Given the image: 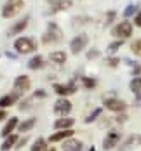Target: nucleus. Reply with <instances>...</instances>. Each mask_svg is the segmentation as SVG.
<instances>
[{"label":"nucleus","instance_id":"27","mask_svg":"<svg viewBox=\"0 0 141 151\" xmlns=\"http://www.w3.org/2000/svg\"><path fill=\"white\" fill-rule=\"evenodd\" d=\"M99 115H101V108H96L93 113H91V115L85 118V123H91V122H94L96 118H98V116H99Z\"/></svg>","mask_w":141,"mask_h":151},{"label":"nucleus","instance_id":"28","mask_svg":"<svg viewBox=\"0 0 141 151\" xmlns=\"http://www.w3.org/2000/svg\"><path fill=\"white\" fill-rule=\"evenodd\" d=\"M138 12V5H127V9L124 11V16L125 17H131V16H134Z\"/></svg>","mask_w":141,"mask_h":151},{"label":"nucleus","instance_id":"9","mask_svg":"<svg viewBox=\"0 0 141 151\" xmlns=\"http://www.w3.org/2000/svg\"><path fill=\"white\" fill-rule=\"evenodd\" d=\"M105 108L110 109V111L120 113V111L125 109V103L122 101V99H117V97H108V99H105Z\"/></svg>","mask_w":141,"mask_h":151},{"label":"nucleus","instance_id":"38","mask_svg":"<svg viewBox=\"0 0 141 151\" xmlns=\"http://www.w3.org/2000/svg\"><path fill=\"white\" fill-rule=\"evenodd\" d=\"M46 151H56V150H54V148H47Z\"/></svg>","mask_w":141,"mask_h":151},{"label":"nucleus","instance_id":"34","mask_svg":"<svg viewBox=\"0 0 141 151\" xmlns=\"http://www.w3.org/2000/svg\"><path fill=\"white\" fill-rule=\"evenodd\" d=\"M99 56V50H89L87 52V59H93V58H98Z\"/></svg>","mask_w":141,"mask_h":151},{"label":"nucleus","instance_id":"35","mask_svg":"<svg viewBox=\"0 0 141 151\" xmlns=\"http://www.w3.org/2000/svg\"><path fill=\"white\" fill-rule=\"evenodd\" d=\"M26 142H28V139H26V137H23V139H17V142H16L17 146H16V148H23Z\"/></svg>","mask_w":141,"mask_h":151},{"label":"nucleus","instance_id":"30","mask_svg":"<svg viewBox=\"0 0 141 151\" xmlns=\"http://www.w3.org/2000/svg\"><path fill=\"white\" fill-rule=\"evenodd\" d=\"M113 19H115V12H113V11H110L108 14H106V21H105V24H111V23H113Z\"/></svg>","mask_w":141,"mask_h":151},{"label":"nucleus","instance_id":"8","mask_svg":"<svg viewBox=\"0 0 141 151\" xmlns=\"http://www.w3.org/2000/svg\"><path fill=\"white\" fill-rule=\"evenodd\" d=\"M119 141H120V132H117V130H110L106 137L103 139V148L105 150H113L117 144H119Z\"/></svg>","mask_w":141,"mask_h":151},{"label":"nucleus","instance_id":"17","mask_svg":"<svg viewBox=\"0 0 141 151\" xmlns=\"http://www.w3.org/2000/svg\"><path fill=\"white\" fill-rule=\"evenodd\" d=\"M73 136V130L72 129H66V130H58V132H54L52 136L49 137V142H59V141H64V139H68V137Z\"/></svg>","mask_w":141,"mask_h":151},{"label":"nucleus","instance_id":"24","mask_svg":"<svg viewBox=\"0 0 141 151\" xmlns=\"http://www.w3.org/2000/svg\"><path fill=\"white\" fill-rule=\"evenodd\" d=\"M80 80H82V83H84V87H85V89H94V87H96V80H94V78H89V76H80Z\"/></svg>","mask_w":141,"mask_h":151},{"label":"nucleus","instance_id":"26","mask_svg":"<svg viewBox=\"0 0 141 151\" xmlns=\"http://www.w3.org/2000/svg\"><path fill=\"white\" fill-rule=\"evenodd\" d=\"M131 50H132L136 56H140V58H141V38H140V40H134V42H132Z\"/></svg>","mask_w":141,"mask_h":151},{"label":"nucleus","instance_id":"14","mask_svg":"<svg viewBox=\"0 0 141 151\" xmlns=\"http://www.w3.org/2000/svg\"><path fill=\"white\" fill-rule=\"evenodd\" d=\"M63 151H80L82 150V142L78 139H73V137H68L63 141V146H61Z\"/></svg>","mask_w":141,"mask_h":151},{"label":"nucleus","instance_id":"4","mask_svg":"<svg viewBox=\"0 0 141 151\" xmlns=\"http://www.w3.org/2000/svg\"><path fill=\"white\" fill-rule=\"evenodd\" d=\"M111 35L117 37L119 40H125V38H129V37L132 35V24H131L129 21H120V23L111 30Z\"/></svg>","mask_w":141,"mask_h":151},{"label":"nucleus","instance_id":"36","mask_svg":"<svg viewBox=\"0 0 141 151\" xmlns=\"http://www.w3.org/2000/svg\"><path fill=\"white\" fill-rule=\"evenodd\" d=\"M5 118H7V111L0 108V122H4V120H5Z\"/></svg>","mask_w":141,"mask_h":151},{"label":"nucleus","instance_id":"32","mask_svg":"<svg viewBox=\"0 0 141 151\" xmlns=\"http://www.w3.org/2000/svg\"><path fill=\"white\" fill-rule=\"evenodd\" d=\"M46 96H47L46 91H42V89H38V91H37L35 94H33V97H38V99H44Z\"/></svg>","mask_w":141,"mask_h":151},{"label":"nucleus","instance_id":"23","mask_svg":"<svg viewBox=\"0 0 141 151\" xmlns=\"http://www.w3.org/2000/svg\"><path fill=\"white\" fill-rule=\"evenodd\" d=\"M46 150H47V141L42 139V137H38L31 146V151H46Z\"/></svg>","mask_w":141,"mask_h":151},{"label":"nucleus","instance_id":"20","mask_svg":"<svg viewBox=\"0 0 141 151\" xmlns=\"http://www.w3.org/2000/svg\"><path fill=\"white\" fill-rule=\"evenodd\" d=\"M49 59L52 63H56V64H64L66 63V54L63 50H54V52L49 54Z\"/></svg>","mask_w":141,"mask_h":151},{"label":"nucleus","instance_id":"13","mask_svg":"<svg viewBox=\"0 0 141 151\" xmlns=\"http://www.w3.org/2000/svg\"><path fill=\"white\" fill-rule=\"evenodd\" d=\"M70 7H72V0H51V14L66 11Z\"/></svg>","mask_w":141,"mask_h":151},{"label":"nucleus","instance_id":"6","mask_svg":"<svg viewBox=\"0 0 141 151\" xmlns=\"http://www.w3.org/2000/svg\"><path fill=\"white\" fill-rule=\"evenodd\" d=\"M52 89H54V92H56L58 96L66 97V96L77 92V83H75V82H70V83H54Z\"/></svg>","mask_w":141,"mask_h":151},{"label":"nucleus","instance_id":"10","mask_svg":"<svg viewBox=\"0 0 141 151\" xmlns=\"http://www.w3.org/2000/svg\"><path fill=\"white\" fill-rule=\"evenodd\" d=\"M19 92L14 91L11 92V94H5V96H2L0 97V108L2 109H5V108H11V106H14L16 103H17V99H19Z\"/></svg>","mask_w":141,"mask_h":151},{"label":"nucleus","instance_id":"11","mask_svg":"<svg viewBox=\"0 0 141 151\" xmlns=\"http://www.w3.org/2000/svg\"><path fill=\"white\" fill-rule=\"evenodd\" d=\"M30 87H31V82H30V78H28L26 75H19L14 80V89L19 92V94L30 91Z\"/></svg>","mask_w":141,"mask_h":151},{"label":"nucleus","instance_id":"21","mask_svg":"<svg viewBox=\"0 0 141 151\" xmlns=\"http://www.w3.org/2000/svg\"><path fill=\"white\" fill-rule=\"evenodd\" d=\"M16 142H17V136H16V134H11V136L5 137V141H4V144L0 146V150H2V151H9V150H12Z\"/></svg>","mask_w":141,"mask_h":151},{"label":"nucleus","instance_id":"19","mask_svg":"<svg viewBox=\"0 0 141 151\" xmlns=\"http://www.w3.org/2000/svg\"><path fill=\"white\" fill-rule=\"evenodd\" d=\"M44 66H46V63H44V58L42 56H33L28 61V68L30 70H42Z\"/></svg>","mask_w":141,"mask_h":151},{"label":"nucleus","instance_id":"18","mask_svg":"<svg viewBox=\"0 0 141 151\" xmlns=\"http://www.w3.org/2000/svg\"><path fill=\"white\" fill-rule=\"evenodd\" d=\"M28 21H30V17L26 16V17H23L21 21H17L16 24L11 26V30H9V35H19L21 31L26 30V26H28Z\"/></svg>","mask_w":141,"mask_h":151},{"label":"nucleus","instance_id":"33","mask_svg":"<svg viewBox=\"0 0 141 151\" xmlns=\"http://www.w3.org/2000/svg\"><path fill=\"white\" fill-rule=\"evenodd\" d=\"M134 24H136V26H140V28H141V9L138 11V14L134 16Z\"/></svg>","mask_w":141,"mask_h":151},{"label":"nucleus","instance_id":"1","mask_svg":"<svg viewBox=\"0 0 141 151\" xmlns=\"http://www.w3.org/2000/svg\"><path fill=\"white\" fill-rule=\"evenodd\" d=\"M14 50L17 54H30L37 50V42L30 37H21L14 42Z\"/></svg>","mask_w":141,"mask_h":151},{"label":"nucleus","instance_id":"2","mask_svg":"<svg viewBox=\"0 0 141 151\" xmlns=\"http://www.w3.org/2000/svg\"><path fill=\"white\" fill-rule=\"evenodd\" d=\"M25 2L23 0H7V4L2 7V17H14L21 9H23Z\"/></svg>","mask_w":141,"mask_h":151},{"label":"nucleus","instance_id":"15","mask_svg":"<svg viewBox=\"0 0 141 151\" xmlns=\"http://www.w3.org/2000/svg\"><path fill=\"white\" fill-rule=\"evenodd\" d=\"M73 123H75L73 118H70V116H61V118H58V120L54 122V129H56V130H66V129H72Z\"/></svg>","mask_w":141,"mask_h":151},{"label":"nucleus","instance_id":"7","mask_svg":"<svg viewBox=\"0 0 141 151\" xmlns=\"http://www.w3.org/2000/svg\"><path fill=\"white\" fill-rule=\"evenodd\" d=\"M70 111H72V103H70L66 97H59V99L54 103V113H56V115L66 116Z\"/></svg>","mask_w":141,"mask_h":151},{"label":"nucleus","instance_id":"31","mask_svg":"<svg viewBox=\"0 0 141 151\" xmlns=\"http://www.w3.org/2000/svg\"><path fill=\"white\" fill-rule=\"evenodd\" d=\"M106 63H108V66H111V68H115V66H117V64L120 63V59H119V58H110V59L106 61Z\"/></svg>","mask_w":141,"mask_h":151},{"label":"nucleus","instance_id":"5","mask_svg":"<svg viewBox=\"0 0 141 151\" xmlns=\"http://www.w3.org/2000/svg\"><path fill=\"white\" fill-rule=\"evenodd\" d=\"M89 44V37L85 35V33H80L77 35L72 42H70V49H72V54H78V52H82L85 45Z\"/></svg>","mask_w":141,"mask_h":151},{"label":"nucleus","instance_id":"16","mask_svg":"<svg viewBox=\"0 0 141 151\" xmlns=\"http://www.w3.org/2000/svg\"><path fill=\"white\" fill-rule=\"evenodd\" d=\"M17 125H19V122H17V118L16 116H12V118H9L7 120V123L4 125V129H2V137H7V136H11L12 132H14L16 129H17Z\"/></svg>","mask_w":141,"mask_h":151},{"label":"nucleus","instance_id":"12","mask_svg":"<svg viewBox=\"0 0 141 151\" xmlns=\"http://www.w3.org/2000/svg\"><path fill=\"white\" fill-rule=\"evenodd\" d=\"M131 91L134 92V97H136V104L141 106V76H134L129 83Z\"/></svg>","mask_w":141,"mask_h":151},{"label":"nucleus","instance_id":"25","mask_svg":"<svg viewBox=\"0 0 141 151\" xmlns=\"http://www.w3.org/2000/svg\"><path fill=\"white\" fill-rule=\"evenodd\" d=\"M122 45H124V40H115V42H111L108 45V52H117Z\"/></svg>","mask_w":141,"mask_h":151},{"label":"nucleus","instance_id":"22","mask_svg":"<svg viewBox=\"0 0 141 151\" xmlns=\"http://www.w3.org/2000/svg\"><path fill=\"white\" fill-rule=\"evenodd\" d=\"M35 123H37V118H28V120L21 122V123L17 125V130H19V132H28V130H31V129L35 127Z\"/></svg>","mask_w":141,"mask_h":151},{"label":"nucleus","instance_id":"37","mask_svg":"<svg viewBox=\"0 0 141 151\" xmlns=\"http://www.w3.org/2000/svg\"><path fill=\"white\" fill-rule=\"evenodd\" d=\"M125 118H127L125 115H119V116H117V122H125Z\"/></svg>","mask_w":141,"mask_h":151},{"label":"nucleus","instance_id":"29","mask_svg":"<svg viewBox=\"0 0 141 151\" xmlns=\"http://www.w3.org/2000/svg\"><path fill=\"white\" fill-rule=\"evenodd\" d=\"M31 108V99H25L21 104H19V109L21 111H26V109H30Z\"/></svg>","mask_w":141,"mask_h":151},{"label":"nucleus","instance_id":"3","mask_svg":"<svg viewBox=\"0 0 141 151\" xmlns=\"http://www.w3.org/2000/svg\"><path fill=\"white\" fill-rule=\"evenodd\" d=\"M59 40H61V30L58 28L56 23H49L47 31L44 33V37H42V42L44 44H56Z\"/></svg>","mask_w":141,"mask_h":151}]
</instances>
